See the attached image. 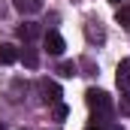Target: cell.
<instances>
[{"label":"cell","mask_w":130,"mask_h":130,"mask_svg":"<svg viewBox=\"0 0 130 130\" xmlns=\"http://www.w3.org/2000/svg\"><path fill=\"white\" fill-rule=\"evenodd\" d=\"M85 103H88V109L97 112V115H112V109H115L112 97H109L106 91H100V88H88V91H85Z\"/></svg>","instance_id":"1"},{"label":"cell","mask_w":130,"mask_h":130,"mask_svg":"<svg viewBox=\"0 0 130 130\" xmlns=\"http://www.w3.org/2000/svg\"><path fill=\"white\" fill-rule=\"evenodd\" d=\"M39 94H42L45 103L58 106V103H61V85H58V82H52V79H39Z\"/></svg>","instance_id":"2"},{"label":"cell","mask_w":130,"mask_h":130,"mask_svg":"<svg viewBox=\"0 0 130 130\" xmlns=\"http://www.w3.org/2000/svg\"><path fill=\"white\" fill-rule=\"evenodd\" d=\"M42 45H45V52H48V55H64V48H67L64 36H61L58 30H45V36H42Z\"/></svg>","instance_id":"3"},{"label":"cell","mask_w":130,"mask_h":130,"mask_svg":"<svg viewBox=\"0 0 130 130\" xmlns=\"http://www.w3.org/2000/svg\"><path fill=\"white\" fill-rule=\"evenodd\" d=\"M115 82H118V88H121V91H130V58H124V61L118 64Z\"/></svg>","instance_id":"4"},{"label":"cell","mask_w":130,"mask_h":130,"mask_svg":"<svg viewBox=\"0 0 130 130\" xmlns=\"http://www.w3.org/2000/svg\"><path fill=\"white\" fill-rule=\"evenodd\" d=\"M12 6H15L21 15H36V12H42V0H12Z\"/></svg>","instance_id":"5"},{"label":"cell","mask_w":130,"mask_h":130,"mask_svg":"<svg viewBox=\"0 0 130 130\" xmlns=\"http://www.w3.org/2000/svg\"><path fill=\"white\" fill-rule=\"evenodd\" d=\"M85 33H88V39H91V42H103V39H106V30L100 27V21H97V18H88Z\"/></svg>","instance_id":"6"},{"label":"cell","mask_w":130,"mask_h":130,"mask_svg":"<svg viewBox=\"0 0 130 130\" xmlns=\"http://www.w3.org/2000/svg\"><path fill=\"white\" fill-rule=\"evenodd\" d=\"M18 61V48L12 42H0V64H15Z\"/></svg>","instance_id":"7"},{"label":"cell","mask_w":130,"mask_h":130,"mask_svg":"<svg viewBox=\"0 0 130 130\" xmlns=\"http://www.w3.org/2000/svg\"><path fill=\"white\" fill-rule=\"evenodd\" d=\"M18 36H21L24 42H30V39H36V36H39V24H36V21H24V24L18 27Z\"/></svg>","instance_id":"8"},{"label":"cell","mask_w":130,"mask_h":130,"mask_svg":"<svg viewBox=\"0 0 130 130\" xmlns=\"http://www.w3.org/2000/svg\"><path fill=\"white\" fill-rule=\"evenodd\" d=\"M18 58L30 67V70H36V64H39V58H36V52H33L30 45H24V52H18Z\"/></svg>","instance_id":"9"},{"label":"cell","mask_w":130,"mask_h":130,"mask_svg":"<svg viewBox=\"0 0 130 130\" xmlns=\"http://www.w3.org/2000/svg\"><path fill=\"white\" fill-rule=\"evenodd\" d=\"M58 73H61L64 79H73V76H79V67L73 64V61H64V64L58 67Z\"/></svg>","instance_id":"10"},{"label":"cell","mask_w":130,"mask_h":130,"mask_svg":"<svg viewBox=\"0 0 130 130\" xmlns=\"http://www.w3.org/2000/svg\"><path fill=\"white\" fill-rule=\"evenodd\" d=\"M115 21H118L121 27H127V30H130V6H121V9L115 12Z\"/></svg>","instance_id":"11"},{"label":"cell","mask_w":130,"mask_h":130,"mask_svg":"<svg viewBox=\"0 0 130 130\" xmlns=\"http://www.w3.org/2000/svg\"><path fill=\"white\" fill-rule=\"evenodd\" d=\"M67 115H70V109H67L64 103H58V106H55V121H64Z\"/></svg>","instance_id":"12"},{"label":"cell","mask_w":130,"mask_h":130,"mask_svg":"<svg viewBox=\"0 0 130 130\" xmlns=\"http://www.w3.org/2000/svg\"><path fill=\"white\" fill-rule=\"evenodd\" d=\"M121 112H124V115H130V91H124V94H121Z\"/></svg>","instance_id":"13"},{"label":"cell","mask_w":130,"mask_h":130,"mask_svg":"<svg viewBox=\"0 0 130 130\" xmlns=\"http://www.w3.org/2000/svg\"><path fill=\"white\" fill-rule=\"evenodd\" d=\"M85 130H106V127H97V124H91V127H85ZM109 130H121V127L115 124V127H109Z\"/></svg>","instance_id":"14"},{"label":"cell","mask_w":130,"mask_h":130,"mask_svg":"<svg viewBox=\"0 0 130 130\" xmlns=\"http://www.w3.org/2000/svg\"><path fill=\"white\" fill-rule=\"evenodd\" d=\"M112 3H121V0H112Z\"/></svg>","instance_id":"15"},{"label":"cell","mask_w":130,"mask_h":130,"mask_svg":"<svg viewBox=\"0 0 130 130\" xmlns=\"http://www.w3.org/2000/svg\"><path fill=\"white\" fill-rule=\"evenodd\" d=\"M0 130H6V127H3V124H0Z\"/></svg>","instance_id":"16"}]
</instances>
